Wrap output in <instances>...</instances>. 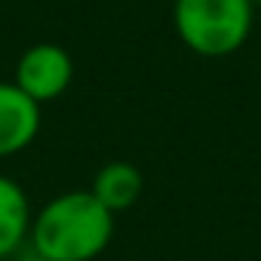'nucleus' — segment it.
Segmentation results:
<instances>
[{
    "mask_svg": "<svg viewBox=\"0 0 261 261\" xmlns=\"http://www.w3.org/2000/svg\"><path fill=\"white\" fill-rule=\"evenodd\" d=\"M114 218L89 188H74L34 212L28 243L40 261H95L114 240Z\"/></svg>",
    "mask_w": 261,
    "mask_h": 261,
    "instance_id": "nucleus-1",
    "label": "nucleus"
},
{
    "mask_svg": "<svg viewBox=\"0 0 261 261\" xmlns=\"http://www.w3.org/2000/svg\"><path fill=\"white\" fill-rule=\"evenodd\" d=\"M255 22L252 0H175L172 25L178 40L203 56L224 59L246 46Z\"/></svg>",
    "mask_w": 261,
    "mask_h": 261,
    "instance_id": "nucleus-2",
    "label": "nucleus"
},
{
    "mask_svg": "<svg viewBox=\"0 0 261 261\" xmlns=\"http://www.w3.org/2000/svg\"><path fill=\"white\" fill-rule=\"evenodd\" d=\"M71 80H74V59H71V53L65 46H59L53 40L28 46L19 56L16 74H13V83L28 98H34L40 108L46 101L62 98L68 92Z\"/></svg>",
    "mask_w": 261,
    "mask_h": 261,
    "instance_id": "nucleus-3",
    "label": "nucleus"
},
{
    "mask_svg": "<svg viewBox=\"0 0 261 261\" xmlns=\"http://www.w3.org/2000/svg\"><path fill=\"white\" fill-rule=\"evenodd\" d=\"M40 105L28 98L13 80H0V160L16 157L40 136Z\"/></svg>",
    "mask_w": 261,
    "mask_h": 261,
    "instance_id": "nucleus-4",
    "label": "nucleus"
},
{
    "mask_svg": "<svg viewBox=\"0 0 261 261\" xmlns=\"http://www.w3.org/2000/svg\"><path fill=\"white\" fill-rule=\"evenodd\" d=\"M31 221H34V209L28 191L16 178L0 172V261L16 255L28 243Z\"/></svg>",
    "mask_w": 261,
    "mask_h": 261,
    "instance_id": "nucleus-5",
    "label": "nucleus"
},
{
    "mask_svg": "<svg viewBox=\"0 0 261 261\" xmlns=\"http://www.w3.org/2000/svg\"><path fill=\"white\" fill-rule=\"evenodd\" d=\"M89 191L95 194V200L108 212L117 215V212H126V209H133L139 203V197L145 191V175L129 160H111L95 172Z\"/></svg>",
    "mask_w": 261,
    "mask_h": 261,
    "instance_id": "nucleus-6",
    "label": "nucleus"
},
{
    "mask_svg": "<svg viewBox=\"0 0 261 261\" xmlns=\"http://www.w3.org/2000/svg\"><path fill=\"white\" fill-rule=\"evenodd\" d=\"M252 4H255V7H261V0H252Z\"/></svg>",
    "mask_w": 261,
    "mask_h": 261,
    "instance_id": "nucleus-7",
    "label": "nucleus"
}]
</instances>
